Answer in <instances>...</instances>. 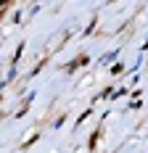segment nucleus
Wrapping results in <instances>:
<instances>
[{
    "label": "nucleus",
    "instance_id": "f257e3e1",
    "mask_svg": "<svg viewBox=\"0 0 148 153\" xmlns=\"http://www.w3.org/2000/svg\"><path fill=\"white\" fill-rule=\"evenodd\" d=\"M8 5H11V0H3V13L8 11Z\"/></svg>",
    "mask_w": 148,
    "mask_h": 153
}]
</instances>
